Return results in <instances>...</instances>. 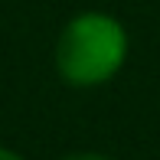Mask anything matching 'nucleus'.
Returning <instances> with one entry per match:
<instances>
[{
  "label": "nucleus",
  "instance_id": "1",
  "mask_svg": "<svg viewBox=\"0 0 160 160\" xmlns=\"http://www.w3.org/2000/svg\"><path fill=\"white\" fill-rule=\"evenodd\" d=\"M131 56L128 26L114 13L82 10L56 36L52 62L65 85L72 88H98L108 85Z\"/></svg>",
  "mask_w": 160,
  "mask_h": 160
},
{
  "label": "nucleus",
  "instance_id": "2",
  "mask_svg": "<svg viewBox=\"0 0 160 160\" xmlns=\"http://www.w3.org/2000/svg\"><path fill=\"white\" fill-rule=\"evenodd\" d=\"M59 160H114V157H108V154H98V150H75V154H65Z\"/></svg>",
  "mask_w": 160,
  "mask_h": 160
},
{
  "label": "nucleus",
  "instance_id": "3",
  "mask_svg": "<svg viewBox=\"0 0 160 160\" xmlns=\"http://www.w3.org/2000/svg\"><path fill=\"white\" fill-rule=\"evenodd\" d=\"M0 160H26V157H23V154H17L13 147H3V144H0Z\"/></svg>",
  "mask_w": 160,
  "mask_h": 160
}]
</instances>
